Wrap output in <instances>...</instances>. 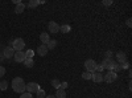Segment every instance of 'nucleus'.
Returning <instances> with one entry per match:
<instances>
[{"instance_id": "7c9ffc66", "label": "nucleus", "mask_w": 132, "mask_h": 98, "mask_svg": "<svg viewBox=\"0 0 132 98\" xmlns=\"http://www.w3.org/2000/svg\"><path fill=\"white\" fill-rule=\"evenodd\" d=\"M106 58H112V52L111 50H107L106 52Z\"/></svg>"}, {"instance_id": "2eb2a0df", "label": "nucleus", "mask_w": 132, "mask_h": 98, "mask_svg": "<svg viewBox=\"0 0 132 98\" xmlns=\"http://www.w3.org/2000/svg\"><path fill=\"white\" fill-rule=\"evenodd\" d=\"M60 31H61V33H69V32L71 31V27L68 25V24H65V25L60 27Z\"/></svg>"}, {"instance_id": "ddd939ff", "label": "nucleus", "mask_w": 132, "mask_h": 98, "mask_svg": "<svg viewBox=\"0 0 132 98\" xmlns=\"http://www.w3.org/2000/svg\"><path fill=\"white\" fill-rule=\"evenodd\" d=\"M37 53L40 54V56H45V54L48 53V48H46V45H38V48H37Z\"/></svg>"}, {"instance_id": "412c9836", "label": "nucleus", "mask_w": 132, "mask_h": 98, "mask_svg": "<svg viewBox=\"0 0 132 98\" xmlns=\"http://www.w3.org/2000/svg\"><path fill=\"white\" fill-rule=\"evenodd\" d=\"M38 4H40V2H37V0H30V2H29L27 5H28L29 8H36Z\"/></svg>"}, {"instance_id": "9b49d317", "label": "nucleus", "mask_w": 132, "mask_h": 98, "mask_svg": "<svg viewBox=\"0 0 132 98\" xmlns=\"http://www.w3.org/2000/svg\"><path fill=\"white\" fill-rule=\"evenodd\" d=\"M126 60H127V54H126L124 52H119V53H116V61H118V62L123 64V62H126Z\"/></svg>"}, {"instance_id": "72a5a7b5", "label": "nucleus", "mask_w": 132, "mask_h": 98, "mask_svg": "<svg viewBox=\"0 0 132 98\" xmlns=\"http://www.w3.org/2000/svg\"><path fill=\"white\" fill-rule=\"evenodd\" d=\"M45 98H56V95H46Z\"/></svg>"}, {"instance_id": "f257e3e1", "label": "nucleus", "mask_w": 132, "mask_h": 98, "mask_svg": "<svg viewBox=\"0 0 132 98\" xmlns=\"http://www.w3.org/2000/svg\"><path fill=\"white\" fill-rule=\"evenodd\" d=\"M12 89L16 92V93H20V94H23L25 93V89H27V84L24 82V80L21 78V77H16L12 80Z\"/></svg>"}, {"instance_id": "6e6552de", "label": "nucleus", "mask_w": 132, "mask_h": 98, "mask_svg": "<svg viewBox=\"0 0 132 98\" xmlns=\"http://www.w3.org/2000/svg\"><path fill=\"white\" fill-rule=\"evenodd\" d=\"M13 54H15V50H13V48L12 47H7V48H4V50H3V56H4V58H11V57H13Z\"/></svg>"}, {"instance_id": "39448f33", "label": "nucleus", "mask_w": 132, "mask_h": 98, "mask_svg": "<svg viewBox=\"0 0 132 98\" xmlns=\"http://www.w3.org/2000/svg\"><path fill=\"white\" fill-rule=\"evenodd\" d=\"M95 68H96V62L93 60V58H90V60H86V62H85V69H86V72H94L95 70Z\"/></svg>"}, {"instance_id": "c756f323", "label": "nucleus", "mask_w": 132, "mask_h": 98, "mask_svg": "<svg viewBox=\"0 0 132 98\" xmlns=\"http://www.w3.org/2000/svg\"><path fill=\"white\" fill-rule=\"evenodd\" d=\"M4 74H5V68L4 66H0V78H2Z\"/></svg>"}, {"instance_id": "f8f14e48", "label": "nucleus", "mask_w": 132, "mask_h": 98, "mask_svg": "<svg viewBox=\"0 0 132 98\" xmlns=\"http://www.w3.org/2000/svg\"><path fill=\"white\" fill-rule=\"evenodd\" d=\"M40 40L42 42V45H46L48 42L50 41V37H49V33H46V32H44V33L40 35Z\"/></svg>"}, {"instance_id": "0eeeda50", "label": "nucleus", "mask_w": 132, "mask_h": 98, "mask_svg": "<svg viewBox=\"0 0 132 98\" xmlns=\"http://www.w3.org/2000/svg\"><path fill=\"white\" fill-rule=\"evenodd\" d=\"M13 58H15V61H16V62H24V60L27 58V57H25V52H23V50H20V52H15Z\"/></svg>"}, {"instance_id": "4be33fe9", "label": "nucleus", "mask_w": 132, "mask_h": 98, "mask_svg": "<svg viewBox=\"0 0 132 98\" xmlns=\"http://www.w3.org/2000/svg\"><path fill=\"white\" fill-rule=\"evenodd\" d=\"M91 77H93V73H91V72H85V73H82V78H83V80H91Z\"/></svg>"}, {"instance_id": "4468645a", "label": "nucleus", "mask_w": 132, "mask_h": 98, "mask_svg": "<svg viewBox=\"0 0 132 98\" xmlns=\"http://www.w3.org/2000/svg\"><path fill=\"white\" fill-rule=\"evenodd\" d=\"M25 4L24 3H19V4H16V9H15V12L16 13H23L24 12V9H25Z\"/></svg>"}, {"instance_id": "5701e85b", "label": "nucleus", "mask_w": 132, "mask_h": 98, "mask_svg": "<svg viewBox=\"0 0 132 98\" xmlns=\"http://www.w3.org/2000/svg\"><path fill=\"white\" fill-rule=\"evenodd\" d=\"M7 88H8V82L7 81H0V92L7 90Z\"/></svg>"}, {"instance_id": "cd10ccee", "label": "nucleus", "mask_w": 132, "mask_h": 98, "mask_svg": "<svg viewBox=\"0 0 132 98\" xmlns=\"http://www.w3.org/2000/svg\"><path fill=\"white\" fill-rule=\"evenodd\" d=\"M69 86V84L68 82H61V85H60V89H62V90H65L66 88Z\"/></svg>"}, {"instance_id": "f3484780", "label": "nucleus", "mask_w": 132, "mask_h": 98, "mask_svg": "<svg viewBox=\"0 0 132 98\" xmlns=\"http://www.w3.org/2000/svg\"><path fill=\"white\" fill-rule=\"evenodd\" d=\"M56 98H66V93L62 89H57L56 92Z\"/></svg>"}, {"instance_id": "f03ea898", "label": "nucleus", "mask_w": 132, "mask_h": 98, "mask_svg": "<svg viewBox=\"0 0 132 98\" xmlns=\"http://www.w3.org/2000/svg\"><path fill=\"white\" fill-rule=\"evenodd\" d=\"M11 47L13 48L15 52H20V50H23V49H24L25 42H24L23 39H15V40L12 41V44H11Z\"/></svg>"}, {"instance_id": "a878e982", "label": "nucleus", "mask_w": 132, "mask_h": 98, "mask_svg": "<svg viewBox=\"0 0 132 98\" xmlns=\"http://www.w3.org/2000/svg\"><path fill=\"white\" fill-rule=\"evenodd\" d=\"M103 69H104V68L102 66V64H101V65H98V64H96V68H95V70H94V72H98V73H102V72H103Z\"/></svg>"}, {"instance_id": "2f4dec72", "label": "nucleus", "mask_w": 132, "mask_h": 98, "mask_svg": "<svg viewBox=\"0 0 132 98\" xmlns=\"http://www.w3.org/2000/svg\"><path fill=\"white\" fill-rule=\"evenodd\" d=\"M131 21H132L131 19H128V20H127V27H131V25H132V23H131Z\"/></svg>"}, {"instance_id": "6ab92c4d", "label": "nucleus", "mask_w": 132, "mask_h": 98, "mask_svg": "<svg viewBox=\"0 0 132 98\" xmlns=\"http://www.w3.org/2000/svg\"><path fill=\"white\" fill-rule=\"evenodd\" d=\"M36 95H37V98H45V97H46V93H45V90L38 89V90L36 92Z\"/></svg>"}, {"instance_id": "473e14b6", "label": "nucleus", "mask_w": 132, "mask_h": 98, "mask_svg": "<svg viewBox=\"0 0 132 98\" xmlns=\"http://www.w3.org/2000/svg\"><path fill=\"white\" fill-rule=\"evenodd\" d=\"M5 58H4V56H3V53H0V62H2V61H4Z\"/></svg>"}, {"instance_id": "bb28decb", "label": "nucleus", "mask_w": 132, "mask_h": 98, "mask_svg": "<svg viewBox=\"0 0 132 98\" xmlns=\"http://www.w3.org/2000/svg\"><path fill=\"white\" fill-rule=\"evenodd\" d=\"M102 4L106 5V7H108V5H111V4H112V0H103Z\"/></svg>"}, {"instance_id": "b1692460", "label": "nucleus", "mask_w": 132, "mask_h": 98, "mask_svg": "<svg viewBox=\"0 0 132 98\" xmlns=\"http://www.w3.org/2000/svg\"><path fill=\"white\" fill-rule=\"evenodd\" d=\"M33 54H35V52H33L32 49H28V50L25 52V57H27V58H33Z\"/></svg>"}, {"instance_id": "20e7f679", "label": "nucleus", "mask_w": 132, "mask_h": 98, "mask_svg": "<svg viewBox=\"0 0 132 98\" xmlns=\"http://www.w3.org/2000/svg\"><path fill=\"white\" fill-rule=\"evenodd\" d=\"M115 61H114V58H104L103 60V62H102V66L104 68V69H108V70H112L114 69V66H115Z\"/></svg>"}, {"instance_id": "423d86ee", "label": "nucleus", "mask_w": 132, "mask_h": 98, "mask_svg": "<svg viewBox=\"0 0 132 98\" xmlns=\"http://www.w3.org/2000/svg\"><path fill=\"white\" fill-rule=\"evenodd\" d=\"M38 89H40V85H38L37 82H29V84L27 85V89H25V90L32 94V93H36Z\"/></svg>"}, {"instance_id": "c85d7f7f", "label": "nucleus", "mask_w": 132, "mask_h": 98, "mask_svg": "<svg viewBox=\"0 0 132 98\" xmlns=\"http://www.w3.org/2000/svg\"><path fill=\"white\" fill-rule=\"evenodd\" d=\"M120 66H122V69H129V64L126 61V62H123V64H120Z\"/></svg>"}, {"instance_id": "1a4fd4ad", "label": "nucleus", "mask_w": 132, "mask_h": 98, "mask_svg": "<svg viewBox=\"0 0 132 98\" xmlns=\"http://www.w3.org/2000/svg\"><path fill=\"white\" fill-rule=\"evenodd\" d=\"M48 28L50 31V33H58V32H60V25L56 23V21H50Z\"/></svg>"}, {"instance_id": "dca6fc26", "label": "nucleus", "mask_w": 132, "mask_h": 98, "mask_svg": "<svg viewBox=\"0 0 132 98\" xmlns=\"http://www.w3.org/2000/svg\"><path fill=\"white\" fill-rule=\"evenodd\" d=\"M24 65H25L27 68H33L35 61H33V58H25V60H24Z\"/></svg>"}, {"instance_id": "7ed1b4c3", "label": "nucleus", "mask_w": 132, "mask_h": 98, "mask_svg": "<svg viewBox=\"0 0 132 98\" xmlns=\"http://www.w3.org/2000/svg\"><path fill=\"white\" fill-rule=\"evenodd\" d=\"M116 78H118V73H115V72H112V70H108V72L103 76V80H104L107 84H112Z\"/></svg>"}, {"instance_id": "9d476101", "label": "nucleus", "mask_w": 132, "mask_h": 98, "mask_svg": "<svg viewBox=\"0 0 132 98\" xmlns=\"http://www.w3.org/2000/svg\"><path fill=\"white\" fill-rule=\"evenodd\" d=\"M91 80L94 81V82H102L103 81V73H98V72H93V77H91Z\"/></svg>"}, {"instance_id": "393cba45", "label": "nucleus", "mask_w": 132, "mask_h": 98, "mask_svg": "<svg viewBox=\"0 0 132 98\" xmlns=\"http://www.w3.org/2000/svg\"><path fill=\"white\" fill-rule=\"evenodd\" d=\"M20 98H33V95L30 94V93H28V92H25V93H23L20 95Z\"/></svg>"}, {"instance_id": "a211bd4d", "label": "nucleus", "mask_w": 132, "mask_h": 98, "mask_svg": "<svg viewBox=\"0 0 132 98\" xmlns=\"http://www.w3.org/2000/svg\"><path fill=\"white\" fill-rule=\"evenodd\" d=\"M56 45H57V41L56 40H50L48 44H46V48H48V50L49 49H54V48H56Z\"/></svg>"}, {"instance_id": "aec40b11", "label": "nucleus", "mask_w": 132, "mask_h": 98, "mask_svg": "<svg viewBox=\"0 0 132 98\" xmlns=\"http://www.w3.org/2000/svg\"><path fill=\"white\" fill-rule=\"evenodd\" d=\"M60 85H61V81H60V80H57V78L52 80V86H53V88H56V89H60Z\"/></svg>"}]
</instances>
